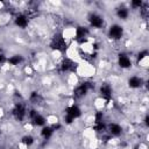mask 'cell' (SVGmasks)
<instances>
[{"mask_svg":"<svg viewBox=\"0 0 149 149\" xmlns=\"http://www.w3.org/2000/svg\"><path fill=\"white\" fill-rule=\"evenodd\" d=\"M106 133L111 137H119L123 133V128L119 122H107V129Z\"/></svg>","mask_w":149,"mask_h":149,"instance_id":"obj_10","label":"cell"},{"mask_svg":"<svg viewBox=\"0 0 149 149\" xmlns=\"http://www.w3.org/2000/svg\"><path fill=\"white\" fill-rule=\"evenodd\" d=\"M148 50L147 49H141L137 54H136V61H137V63L140 62V61H143V59H146L147 57H148Z\"/></svg>","mask_w":149,"mask_h":149,"instance_id":"obj_18","label":"cell"},{"mask_svg":"<svg viewBox=\"0 0 149 149\" xmlns=\"http://www.w3.org/2000/svg\"><path fill=\"white\" fill-rule=\"evenodd\" d=\"M130 15V10H129V7H126V6H120L115 9V16L120 20V21H127L128 17Z\"/></svg>","mask_w":149,"mask_h":149,"instance_id":"obj_12","label":"cell"},{"mask_svg":"<svg viewBox=\"0 0 149 149\" xmlns=\"http://www.w3.org/2000/svg\"><path fill=\"white\" fill-rule=\"evenodd\" d=\"M35 142H36V140L31 134H26V135H23L21 137V144L24 146L26 148H29V147L34 146Z\"/></svg>","mask_w":149,"mask_h":149,"instance_id":"obj_17","label":"cell"},{"mask_svg":"<svg viewBox=\"0 0 149 149\" xmlns=\"http://www.w3.org/2000/svg\"><path fill=\"white\" fill-rule=\"evenodd\" d=\"M29 122H30L31 126H34V127H44L45 123H47V119H45V116H44L43 114L38 113V114H37L34 119H31Z\"/></svg>","mask_w":149,"mask_h":149,"instance_id":"obj_15","label":"cell"},{"mask_svg":"<svg viewBox=\"0 0 149 149\" xmlns=\"http://www.w3.org/2000/svg\"><path fill=\"white\" fill-rule=\"evenodd\" d=\"M7 63V56L3 52H0V65Z\"/></svg>","mask_w":149,"mask_h":149,"instance_id":"obj_20","label":"cell"},{"mask_svg":"<svg viewBox=\"0 0 149 149\" xmlns=\"http://www.w3.org/2000/svg\"><path fill=\"white\" fill-rule=\"evenodd\" d=\"M27 111H28L27 105L23 104L22 101H17L14 104L13 108L10 109V114L16 122L22 123L24 121V119L27 118Z\"/></svg>","mask_w":149,"mask_h":149,"instance_id":"obj_2","label":"cell"},{"mask_svg":"<svg viewBox=\"0 0 149 149\" xmlns=\"http://www.w3.org/2000/svg\"><path fill=\"white\" fill-rule=\"evenodd\" d=\"M107 36L112 42H120L125 36V27L120 23H112L107 28Z\"/></svg>","mask_w":149,"mask_h":149,"instance_id":"obj_3","label":"cell"},{"mask_svg":"<svg viewBox=\"0 0 149 149\" xmlns=\"http://www.w3.org/2000/svg\"><path fill=\"white\" fill-rule=\"evenodd\" d=\"M116 64L121 69V70H128L132 68L133 65V61L130 58V56L127 54V52H119L118 56H116Z\"/></svg>","mask_w":149,"mask_h":149,"instance_id":"obj_8","label":"cell"},{"mask_svg":"<svg viewBox=\"0 0 149 149\" xmlns=\"http://www.w3.org/2000/svg\"><path fill=\"white\" fill-rule=\"evenodd\" d=\"M1 136H2V129L0 128V139H1Z\"/></svg>","mask_w":149,"mask_h":149,"instance_id":"obj_21","label":"cell"},{"mask_svg":"<svg viewBox=\"0 0 149 149\" xmlns=\"http://www.w3.org/2000/svg\"><path fill=\"white\" fill-rule=\"evenodd\" d=\"M98 93L100 95V99L105 101V104H109L113 100V86L108 81H102L98 85Z\"/></svg>","mask_w":149,"mask_h":149,"instance_id":"obj_1","label":"cell"},{"mask_svg":"<svg viewBox=\"0 0 149 149\" xmlns=\"http://www.w3.org/2000/svg\"><path fill=\"white\" fill-rule=\"evenodd\" d=\"M147 85V81L144 80V78L140 74H133V76H129L128 79H127V86L132 90H139V88H142L143 86Z\"/></svg>","mask_w":149,"mask_h":149,"instance_id":"obj_7","label":"cell"},{"mask_svg":"<svg viewBox=\"0 0 149 149\" xmlns=\"http://www.w3.org/2000/svg\"><path fill=\"white\" fill-rule=\"evenodd\" d=\"M28 100H29V104H30V105H33L34 107H36L37 105H40V104L42 102L43 98H42V95H41L40 92H37V91H31V92L29 93Z\"/></svg>","mask_w":149,"mask_h":149,"instance_id":"obj_14","label":"cell"},{"mask_svg":"<svg viewBox=\"0 0 149 149\" xmlns=\"http://www.w3.org/2000/svg\"><path fill=\"white\" fill-rule=\"evenodd\" d=\"M24 62V57L21 54H13L7 57V64L9 66H19Z\"/></svg>","mask_w":149,"mask_h":149,"instance_id":"obj_13","label":"cell"},{"mask_svg":"<svg viewBox=\"0 0 149 149\" xmlns=\"http://www.w3.org/2000/svg\"><path fill=\"white\" fill-rule=\"evenodd\" d=\"M143 1L142 0H133V1H130L129 2V6H130V8H133V9H135V10H139L142 6H143Z\"/></svg>","mask_w":149,"mask_h":149,"instance_id":"obj_19","label":"cell"},{"mask_svg":"<svg viewBox=\"0 0 149 149\" xmlns=\"http://www.w3.org/2000/svg\"><path fill=\"white\" fill-rule=\"evenodd\" d=\"M77 68H78V64L71 58H63L62 62L58 64L59 72L62 73H74L77 71Z\"/></svg>","mask_w":149,"mask_h":149,"instance_id":"obj_6","label":"cell"},{"mask_svg":"<svg viewBox=\"0 0 149 149\" xmlns=\"http://www.w3.org/2000/svg\"><path fill=\"white\" fill-rule=\"evenodd\" d=\"M64 114L71 116L73 120H77V119L81 118V115H83V109L80 108L79 105H77V104H71V105H69V106H66V107L64 108Z\"/></svg>","mask_w":149,"mask_h":149,"instance_id":"obj_9","label":"cell"},{"mask_svg":"<svg viewBox=\"0 0 149 149\" xmlns=\"http://www.w3.org/2000/svg\"><path fill=\"white\" fill-rule=\"evenodd\" d=\"M87 22H88V27L93 28V29H102L106 24L105 22V17L95 12H92L88 14L87 16Z\"/></svg>","mask_w":149,"mask_h":149,"instance_id":"obj_5","label":"cell"},{"mask_svg":"<svg viewBox=\"0 0 149 149\" xmlns=\"http://www.w3.org/2000/svg\"><path fill=\"white\" fill-rule=\"evenodd\" d=\"M54 133H55V130L52 129L51 126H44V127H42L41 130H40V135H41V137H42L43 140H45V141L50 140V139L52 137Z\"/></svg>","mask_w":149,"mask_h":149,"instance_id":"obj_16","label":"cell"},{"mask_svg":"<svg viewBox=\"0 0 149 149\" xmlns=\"http://www.w3.org/2000/svg\"><path fill=\"white\" fill-rule=\"evenodd\" d=\"M14 26L15 27H17V28H20V29H26L28 26H29V22H30V20L27 17V15L26 14H23V13H19L15 17H14Z\"/></svg>","mask_w":149,"mask_h":149,"instance_id":"obj_11","label":"cell"},{"mask_svg":"<svg viewBox=\"0 0 149 149\" xmlns=\"http://www.w3.org/2000/svg\"><path fill=\"white\" fill-rule=\"evenodd\" d=\"M49 47H50V49H52L55 51H61V52L65 51L68 49V43H66L65 36L62 33H56L51 37Z\"/></svg>","mask_w":149,"mask_h":149,"instance_id":"obj_4","label":"cell"}]
</instances>
